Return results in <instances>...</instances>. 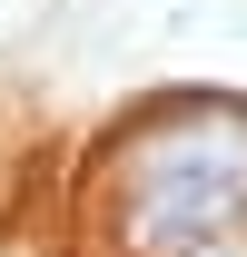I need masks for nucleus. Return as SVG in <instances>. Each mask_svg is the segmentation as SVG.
Returning a JSON list of instances; mask_svg holds the SVG:
<instances>
[{"label":"nucleus","instance_id":"obj_1","mask_svg":"<svg viewBox=\"0 0 247 257\" xmlns=\"http://www.w3.org/2000/svg\"><path fill=\"white\" fill-rule=\"evenodd\" d=\"M119 237L139 257H247V119L178 109L119 149Z\"/></svg>","mask_w":247,"mask_h":257}]
</instances>
